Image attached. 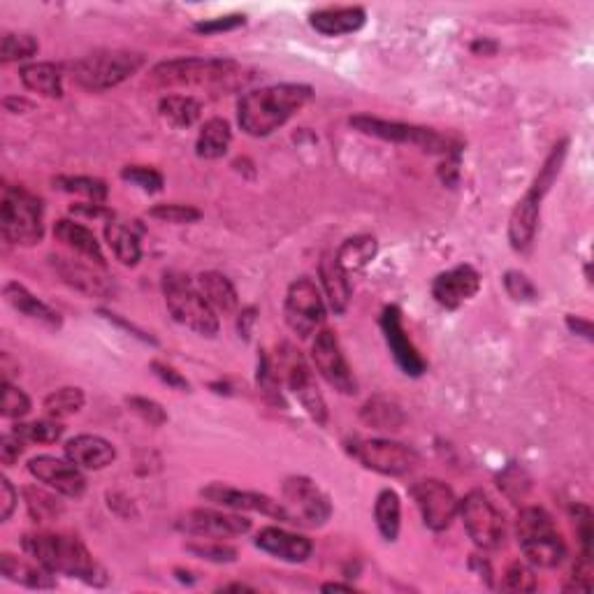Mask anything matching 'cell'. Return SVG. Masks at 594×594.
Instances as JSON below:
<instances>
[{
    "instance_id": "1",
    "label": "cell",
    "mask_w": 594,
    "mask_h": 594,
    "mask_svg": "<svg viewBox=\"0 0 594 594\" xmlns=\"http://www.w3.org/2000/svg\"><path fill=\"white\" fill-rule=\"evenodd\" d=\"M314 96L307 84H272L249 91L237 103L239 128L251 137H267L293 119Z\"/></svg>"
},
{
    "instance_id": "2",
    "label": "cell",
    "mask_w": 594,
    "mask_h": 594,
    "mask_svg": "<svg viewBox=\"0 0 594 594\" xmlns=\"http://www.w3.org/2000/svg\"><path fill=\"white\" fill-rule=\"evenodd\" d=\"M21 548H24L26 555L45 564L54 574L79 578V581H84L86 585H96V588L107 583L105 569L93 560L89 548L77 536L42 532L26 534L21 539Z\"/></svg>"
},
{
    "instance_id": "3",
    "label": "cell",
    "mask_w": 594,
    "mask_h": 594,
    "mask_svg": "<svg viewBox=\"0 0 594 594\" xmlns=\"http://www.w3.org/2000/svg\"><path fill=\"white\" fill-rule=\"evenodd\" d=\"M569 142L562 140L557 147L550 151V156L543 163L539 177L532 181V186L527 188V193L518 200V205L513 207L511 219H509V242L513 251L525 253L532 249L536 228H539V216H541V202L543 195L548 193V188L553 186V181L560 175V168L564 163V156H567Z\"/></svg>"
},
{
    "instance_id": "4",
    "label": "cell",
    "mask_w": 594,
    "mask_h": 594,
    "mask_svg": "<svg viewBox=\"0 0 594 594\" xmlns=\"http://www.w3.org/2000/svg\"><path fill=\"white\" fill-rule=\"evenodd\" d=\"M0 233L17 246H35L45 237V207L38 195L21 186H3L0 195Z\"/></svg>"
},
{
    "instance_id": "5",
    "label": "cell",
    "mask_w": 594,
    "mask_h": 594,
    "mask_svg": "<svg viewBox=\"0 0 594 594\" xmlns=\"http://www.w3.org/2000/svg\"><path fill=\"white\" fill-rule=\"evenodd\" d=\"M163 295L168 311L177 323L200 337L219 335V316L202 297L198 284L181 272L163 274Z\"/></svg>"
},
{
    "instance_id": "6",
    "label": "cell",
    "mask_w": 594,
    "mask_h": 594,
    "mask_svg": "<svg viewBox=\"0 0 594 594\" xmlns=\"http://www.w3.org/2000/svg\"><path fill=\"white\" fill-rule=\"evenodd\" d=\"M516 534L520 550L534 567L555 569L567 557V543H564L562 534L557 532L555 520L539 506H527V509L518 513Z\"/></svg>"
},
{
    "instance_id": "7",
    "label": "cell",
    "mask_w": 594,
    "mask_h": 594,
    "mask_svg": "<svg viewBox=\"0 0 594 594\" xmlns=\"http://www.w3.org/2000/svg\"><path fill=\"white\" fill-rule=\"evenodd\" d=\"M351 128H356L362 135L379 137V140L393 142V144H411V147H418L427 151V154H444V156H460L462 144L458 137L453 135H441L432 128L414 126V123H402V121H386L369 117V114H358V117H351Z\"/></svg>"
},
{
    "instance_id": "8",
    "label": "cell",
    "mask_w": 594,
    "mask_h": 594,
    "mask_svg": "<svg viewBox=\"0 0 594 594\" xmlns=\"http://www.w3.org/2000/svg\"><path fill=\"white\" fill-rule=\"evenodd\" d=\"M239 72V63L233 59H170L151 68L149 79L161 89H177V86H216L233 79Z\"/></svg>"
},
{
    "instance_id": "9",
    "label": "cell",
    "mask_w": 594,
    "mask_h": 594,
    "mask_svg": "<svg viewBox=\"0 0 594 594\" xmlns=\"http://www.w3.org/2000/svg\"><path fill=\"white\" fill-rule=\"evenodd\" d=\"M144 65V56L137 52H123V49H114V52H96L84 56L72 63V79L77 86H82L84 91L103 93L110 91L114 86H119L140 72Z\"/></svg>"
},
{
    "instance_id": "10",
    "label": "cell",
    "mask_w": 594,
    "mask_h": 594,
    "mask_svg": "<svg viewBox=\"0 0 594 594\" xmlns=\"http://www.w3.org/2000/svg\"><path fill=\"white\" fill-rule=\"evenodd\" d=\"M277 369L279 379L286 381V386L297 397V402L302 404V409L307 411L311 420H316L318 425L328 423V407L318 390L316 376L311 372L309 362L304 360L300 351H295L291 344H284L279 349V365Z\"/></svg>"
},
{
    "instance_id": "11",
    "label": "cell",
    "mask_w": 594,
    "mask_h": 594,
    "mask_svg": "<svg viewBox=\"0 0 594 594\" xmlns=\"http://www.w3.org/2000/svg\"><path fill=\"white\" fill-rule=\"evenodd\" d=\"M462 525L478 548L497 550L506 539V523L502 511L483 490H472L458 502Z\"/></svg>"
},
{
    "instance_id": "12",
    "label": "cell",
    "mask_w": 594,
    "mask_h": 594,
    "mask_svg": "<svg viewBox=\"0 0 594 594\" xmlns=\"http://www.w3.org/2000/svg\"><path fill=\"white\" fill-rule=\"evenodd\" d=\"M281 497L293 525L323 527L332 516L330 497L307 476H291L281 485Z\"/></svg>"
},
{
    "instance_id": "13",
    "label": "cell",
    "mask_w": 594,
    "mask_h": 594,
    "mask_svg": "<svg viewBox=\"0 0 594 594\" xmlns=\"http://www.w3.org/2000/svg\"><path fill=\"white\" fill-rule=\"evenodd\" d=\"M351 455L362 467L383 476H404L418 465L416 448L390 439H362L351 444Z\"/></svg>"
},
{
    "instance_id": "14",
    "label": "cell",
    "mask_w": 594,
    "mask_h": 594,
    "mask_svg": "<svg viewBox=\"0 0 594 594\" xmlns=\"http://www.w3.org/2000/svg\"><path fill=\"white\" fill-rule=\"evenodd\" d=\"M284 316L288 328L297 337L307 339L321 328L325 321V302L318 286L309 277L295 279L286 293Z\"/></svg>"
},
{
    "instance_id": "15",
    "label": "cell",
    "mask_w": 594,
    "mask_h": 594,
    "mask_svg": "<svg viewBox=\"0 0 594 594\" xmlns=\"http://www.w3.org/2000/svg\"><path fill=\"white\" fill-rule=\"evenodd\" d=\"M411 497L418 506L420 516H423L425 527L432 532H444L453 525L458 516V497L439 478H423L411 485Z\"/></svg>"
},
{
    "instance_id": "16",
    "label": "cell",
    "mask_w": 594,
    "mask_h": 594,
    "mask_svg": "<svg viewBox=\"0 0 594 594\" xmlns=\"http://www.w3.org/2000/svg\"><path fill=\"white\" fill-rule=\"evenodd\" d=\"M311 360L318 369V374L330 383L337 393L342 395H356L358 381L353 376L349 362L344 358L339 339L332 330H318V335L311 344Z\"/></svg>"
},
{
    "instance_id": "17",
    "label": "cell",
    "mask_w": 594,
    "mask_h": 594,
    "mask_svg": "<svg viewBox=\"0 0 594 594\" xmlns=\"http://www.w3.org/2000/svg\"><path fill=\"white\" fill-rule=\"evenodd\" d=\"M200 497L214 506H223V509L263 513V516L279 520V523H291V516H288L286 506L277 502V499L260 495V492L239 490V488H233V485H223V483H212L200 490Z\"/></svg>"
},
{
    "instance_id": "18",
    "label": "cell",
    "mask_w": 594,
    "mask_h": 594,
    "mask_svg": "<svg viewBox=\"0 0 594 594\" xmlns=\"http://www.w3.org/2000/svg\"><path fill=\"white\" fill-rule=\"evenodd\" d=\"M179 530L198 536V539H233L251 530V520L239 513H226L216 509H193L179 520Z\"/></svg>"
},
{
    "instance_id": "19",
    "label": "cell",
    "mask_w": 594,
    "mask_h": 594,
    "mask_svg": "<svg viewBox=\"0 0 594 594\" xmlns=\"http://www.w3.org/2000/svg\"><path fill=\"white\" fill-rule=\"evenodd\" d=\"M381 330H383V337H386L390 353H393V360L397 362V367H400L407 376H423L427 369V362L418 353L414 342L409 339L407 330H404L400 307L390 304V307L383 309Z\"/></svg>"
},
{
    "instance_id": "20",
    "label": "cell",
    "mask_w": 594,
    "mask_h": 594,
    "mask_svg": "<svg viewBox=\"0 0 594 594\" xmlns=\"http://www.w3.org/2000/svg\"><path fill=\"white\" fill-rule=\"evenodd\" d=\"M28 472L63 497L79 499L86 492V478L70 460L54 458V455H38V458L28 460Z\"/></svg>"
},
{
    "instance_id": "21",
    "label": "cell",
    "mask_w": 594,
    "mask_h": 594,
    "mask_svg": "<svg viewBox=\"0 0 594 594\" xmlns=\"http://www.w3.org/2000/svg\"><path fill=\"white\" fill-rule=\"evenodd\" d=\"M481 288V274L472 265H458L453 270L441 272L432 281V297L444 309H458L472 300Z\"/></svg>"
},
{
    "instance_id": "22",
    "label": "cell",
    "mask_w": 594,
    "mask_h": 594,
    "mask_svg": "<svg viewBox=\"0 0 594 594\" xmlns=\"http://www.w3.org/2000/svg\"><path fill=\"white\" fill-rule=\"evenodd\" d=\"M49 265L59 274L63 284H68L86 297H107L112 293V284L107 281L105 274L93 270V265H86L82 260L54 253V256H49Z\"/></svg>"
},
{
    "instance_id": "23",
    "label": "cell",
    "mask_w": 594,
    "mask_h": 594,
    "mask_svg": "<svg viewBox=\"0 0 594 594\" xmlns=\"http://www.w3.org/2000/svg\"><path fill=\"white\" fill-rule=\"evenodd\" d=\"M256 546L263 553L291 564L307 562L311 557V550H314V543L307 536L286 532L281 527H265V530H260L256 536Z\"/></svg>"
},
{
    "instance_id": "24",
    "label": "cell",
    "mask_w": 594,
    "mask_h": 594,
    "mask_svg": "<svg viewBox=\"0 0 594 594\" xmlns=\"http://www.w3.org/2000/svg\"><path fill=\"white\" fill-rule=\"evenodd\" d=\"M0 574H3L7 581L24 585V588L31 590H52L56 588L54 571H49L45 564L28 557H17L12 553L0 555Z\"/></svg>"
},
{
    "instance_id": "25",
    "label": "cell",
    "mask_w": 594,
    "mask_h": 594,
    "mask_svg": "<svg viewBox=\"0 0 594 594\" xmlns=\"http://www.w3.org/2000/svg\"><path fill=\"white\" fill-rule=\"evenodd\" d=\"M65 455L70 462H75L79 469H98L110 467L117 458V448L110 441L98 437V434H79L65 444Z\"/></svg>"
},
{
    "instance_id": "26",
    "label": "cell",
    "mask_w": 594,
    "mask_h": 594,
    "mask_svg": "<svg viewBox=\"0 0 594 594\" xmlns=\"http://www.w3.org/2000/svg\"><path fill=\"white\" fill-rule=\"evenodd\" d=\"M367 21V12L362 7H328V10H318L309 17V24L316 33L325 38H339V35H349L360 31Z\"/></svg>"
},
{
    "instance_id": "27",
    "label": "cell",
    "mask_w": 594,
    "mask_h": 594,
    "mask_svg": "<svg viewBox=\"0 0 594 594\" xmlns=\"http://www.w3.org/2000/svg\"><path fill=\"white\" fill-rule=\"evenodd\" d=\"M3 295H5V302L10 304L14 311L24 314L26 318H33V321H38V323L47 325V328H54V330L61 328V316L56 314L49 304L38 300V297L28 291L26 286L17 284V281H10V284H5Z\"/></svg>"
},
{
    "instance_id": "28",
    "label": "cell",
    "mask_w": 594,
    "mask_h": 594,
    "mask_svg": "<svg viewBox=\"0 0 594 594\" xmlns=\"http://www.w3.org/2000/svg\"><path fill=\"white\" fill-rule=\"evenodd\" d=\"M318 274H321V284H323L325 297H328L330 302V309L335 311V314H344L351 304L349 272L337 263L335 256L325 253L321 260V267H318Z\"/></svg>"
},
{
    "instance_id": "29",
    "label": "cell",
    "mask_w": 594,
    "mask_h": 594,
    "mask_svg": "<svg viewBox=\"0 0 594 594\" xmlns=\"http://www.w3.org/2000/svg\"><path fill=\"white\" fill-rule=\"evenodd\" d=\"M54 237L59 239V242H63L65 246H68V249L79 253V256L89 258L91 263H96L98 267H103V270H105L107 263H105L103 249H100V242L89 228L82 226V223L70 221V219L56 221Z\"/></svg>"
},
{
    "instance_id": "30",
    "label": "cell",
    "mask_w": 594,
    "mask_h": 594,
    "mask_svg": "<svg viewBox=\"0 0 594 594\" xmlns=\"http://www.w3.org/2000/svg\"><path fill=\"white\" fill-rule=\"evenodd\" d=\"M200 288V293L209 302V307L214 311H221V314H233L239 307V295L235 291L233 281H230L226 274L221 272H202L198 281H195Z\"/></svg>"
},
{
    "instance_id": "31",
    "label": "cell",
    "mask_w": 594,
    "mask_h": 594,
    "mask_svg": "<svg viewBox=\"0 0 594 594\" xmlns=\"http://www.w3.org/2000/svg\"><path fill=\"white\" fill-rule=\"evenodd\" d=\"M360 420L367 427H372V430L397 432L407 423V416H404L400 404L388 400V397H372V400H367L365 407L360 409Z\"/></svg>"
},
{
    "instance_id": "32",
    "label": "cell",
    "mask_w": 594,
    "mask_h": 594,
    "mask_svg": "<svg viewBox=\"0 0 594 594\" xmlns=\"http://www.w3.org/2000/svg\"><path fill=\"white\" fill-rule=\"evenodd\" d=\"M21 84L28 91L38 93L45 98H61L63 96V77L61 70L54 63H31L19 70Z\"/></svg>"
},
{
    "instance_id": "33",
    "label": "cell",
    "mask_w": 594,
    "mask_h": 594,
    "mask_svg": "<svg viewBox=\"0 0 594 594\" xmlns=\"http://www.w3.org/2000/svg\"><path fill=\"white\" fill-rule=\"evenodd\" d=\"M230 142H233V130L226 119H209L205 126L200 128L198 142H195V154L205 161H216L228 154Z\"/></svg>"
},
{
    "instance_id": "34",
    "label": "cell",
    "mask_w": 594,
    "mask_h": 594,
    "mask_svg": "<svg viewBox=\"0 0 594 594\" xmlns=\"http://www.w3.org/2000/svg\"><path fill=\"white\" fill-rule=\"evenodd\" d=\"M105 239L121 265L135 267L142 260L140 237H137L128 226H123L121 221H114V219L107 221Z\"/></svg>"
},
{
    "instance_id": "35",
    "label": "cell",
    "mask_w": 594,
    "mask_h": 594,
    "mask_svg": "<svg viewBox=\"0 0 594 594\" xmlns=\"http://www.w3.org/2000/svg\"><path fill=\"white\" fill-rule=\"evenodd\" d=\"M376 251H379V244H376V239L372 235H356V237H349L342 246H339L335 258L337 263L351 274V272L365 270V267L376 258Z\"/></svg>"
},
{
    "instance_id": "36",
    "label": "cell",
    "mask_w": 594,
    "mask_h": 594,
    "mask_svg": "<svg viewBox=\"0 0 594 594\" xmlns=\"http://www.w3.org/2000/svg\"><path fill=\"white\" fill-rule=\"evenodd\" d=\"M374 520L383 539L397 541V536H400V525H402V502L395 490L386 488L379 492V497H376V504H374Z\"/></svg>"
},
{
    "instance_id": "37",
    "label": "cell",
    "mask_w": 594,
    "mask_h": 594,
    "mask_svg": "<svg viewBox=\"0 0 594 594\" xmlns=\"http://www.w3.org/2000/svg\"><path fill=\"white\" fill-rule=\"evenodd\" d=\"M158 112L172 128H191L200 119L202 105L193 96H165L158 103Z\"/></svg>"
},
{
    "instance_id": "38",
    "label": "cell",
    "mask_w": 594,
    "mask_h": 594,
    "mask_svg": "<svg viewBox=\"0 0 594 594\" xmlns=\"http://www.w3.org/2000/svg\"><path fill=\"white\" fill-rule=\"evenodd\" d=\"M24 502H26L28 516H31L33 523L38 525L54 523V520H59L63 513V504L59 502V497L42 488H33V485H26L24 488Z\"/></svg>"
},
{
    "instance_id": "39",
    "label": "cell",
    "mask_w": 594,
    "mask_h": 594,
    "mask_svg": "<svg viewBox=\"0 0 594 594\" xmlns=\"http://www.w3.org/2000/svg\"><path fill=\"white\" fill-rule=\"evenodd\" d=\"M86 402L84 397V390L77 388V386H65V388H59L54 390V393H49L45 397V414L49 418H56V420H63V418H70L75 416L82 411Z\"/></svg>"
},
{
    "instance_id": "40",
    "label": "cell",
    "mask_w": 594,
    "mask_h": 594,
    "mask_svg": "<svg viewBox=\"0 0 594 594\" xmlns=\"http://www.w3.org/2000/svg\"><path fill=\"white\" fill-rule=\"evenodd\" d=\"M54 186L59 188L63 193H72V195H82V198L91 200V202H98V205H103L107 200V195H110V188L103 179H96V177H84V175H63V177H56L54 179Z\"/></svg>"
},
{
    "instance_id": "41",
    "label": "cell",
    "mask_w": 594,
    "mask_h": 594,
    "mask_svg": "<svg viewBox=\"0 0 594 594\" xmlns=\"http://www.w3.org/2000/svg\"><path fill=\"white\" fill-rule=\"evenodd\" d=\"M12 432H17L21 439L31 441V444H56L63 437L65 427L56 418L33 420V423H17L12 427Z\"/></svg>"
},
{
    "instance_id": "42",
    "label": "cell",
    "mask_w": 594,
    "mask_h": 594,
    "mask_svg": "<svg viewBox=\"0 0 594 594\" xmlns=\"http://www.w3.org/2000/svg\"><path fill=\"white\" fill-rule=\"evenodd\" d=\"M38 40L33 35L26 33H5L3 38V47H0V61L5 65L14 63V61H26L31 56L38 54Z\"/></svg>"
},
{
    "instance_id": "43",
    "label": "cell",
    "mask_w": 594,
    "mask_h": 594,
    "mask_svg": "<svg viewBox=\"0 0 594 594\" xmlns=\"http://www.w3.org/2000/svg\"><path fill=\"white\" fill-rule=\"evenodd\" d=\"M186 550L200 560L216 562V564H228L237 560V550L233 546H226L221 539H198L186 543Z\"/></svg>"
},
{
    "instance_id": "44",
    "label": "cell",
    "mask_w": 594,
    "mask_h": 594,
    "mask_svg": "<svg viewBox=\"0 0 594 594\" xmlns=\"http://www.w3.org/2000/svg\"><path fill=\"white\" fill-rule=\"evenodd\" d=\"M149 216L156 221L172 223V226H188V223H195L202 219L200 209L191 205H179V202H163V205H156L149 209Z\"/></svg>"
},
{
    "instance_id": "45",
    "label": "cell",
    "mask_w": 594,
    "mask_h": 594,
    "mask_svg": "<svg viewBox=\"0 0 594 594\" xmlns=\"http://www.w3.org/2000/svg\"><path fill=\"white\" fill-rule=\"evenodd\" d=\"M0 414L5 418L19 420L31 414V397L24 390L12 386L10 381H3V400H0Z\"/></svg>"
},
{
    "instance_id": "46",
    "label": "cell",
    "mask_w": 594,
    "mask_h": 594,
    "mask_svg": "<svg viewBox=\"0 0 594 594\" xmlns=\"http://www.w3.org/2000/svg\"><path fill=\"white\" fill-rule=\"evenodd\" d=\"M121 179L137 188H142L144 193H161L165 186V179L161 172L154 168H144V165H128V168H123Z\"/></svg>"
},
{
    "instance_id": "47",
    "label": "cell",
    "mask_w": 594,
    "mask_h": 594,
    "mask_svg": "<svg viewBox=\"0 0 594 594\" xmlns=\"http://www.w3.org/2000/svg\"><path fill=\"white\" fill-rule=\"evenodd\" d=\"M126 404L135 416H140L144 420V423L154 427H161L168 423V414H165V409L156 400H149V397H140V395H130L126 397Z\"/></svg>"
},
{
    "instance_id": "48",
    "label": "cell",
    "mask_w": 594,
    "mask_h": 594,
    "mask_svg": "<svg viewBox=\"0 0 594 594\" xmlns=\"http://www.w3.org/2000/svg\"><path fill=\"white\" fill-rule=\"evenodd\" d=\"M502 590L509 592H532L536 590V576L534 571L523 562H513L509 569H506Z\"/></svg>"
},
{
    "instance_id": "49",
    "label": "cell",
    "mask_w": 594,
    "mask_h": 594,
    "mask_svg": "<svg viewBox=\"0 0 594 594\" xmlns=\"http://www.w3.org/2000/svg\"><path fill=\"white\" fill-rule=\"evenodd\" d=\"M504 286H506V293H509L516 302H536V297H539V291H536L532 279L523 272H506Z\"/></svg>"
},
{
    "instance_id": "50",
    "label": "cell",
    "mask_w": 594,
    "mask_h": 594,
    "mask_svg": "<svg viewBox=\"0 0 594 594\" xmlns=\"http://www.w3.org/2000/svg\"><path fill=\"white\" fill-rule=\"evenodd\" d=\"M574 518H576V532L578 539H581V555L592 557V539H594V520L590 506L576 504L574 506Z\"/></svg>"
},
{
    "instance_id": "51",
    "label": "cell",
    "mask_w": 594,
    "mask_h": 594,
    "mask_svg": "<svg viewBox=\"0 0 594 594\" xmlns=\"http://www.w3.org/2000/svg\"><path fill=\"white\" fill-rule=\"evenodd\" d=\"M244 21H246L244 14H228V17H216V19L198 21V24L193 26V31L200 33V35L228 33V31H235V28H239V26H244Z\"/></svg>"
},
{
    "instance_id": "52",
    "label": "cell",
    "mask_w": 594,
    "mask_h": 594,
    "mask_svg": "<svg viewBox=\"0 0 594 594\" xmlns=\"http://www.w3.org/2000/svg\"><path fill=\"white\" fill-rule=\"evenodd\" d=\"M151 372H154L158 379L165 383V386L181 390V393H188V390H191V383L186 381V376L177 372V369L172 365H165V362H161V360L151 362Z\"/></svg>"
},
{
    "instance_id": "53",
    "label": "cell",
    "mask_w": 594,
    "mask_h": 594,
    "mask_svg": "<svg viewBox=\"0 0 594 594\" xmlns=\"http://www.w3.org/2000/svg\"><path fill=\"white\" fill-rule=\"evenodd\" d=\"M24 448L26 441L21 439L17 432H5L3 437H0V462H3L5 467H12L14 462L21 458Z\"/></svg>"
},
{
    "instance_id": "54",
    "label": "cell",
    "mask_w": 594,
    "mask_h": 594,
    "mask_svg": "<svg viewBox=\"0 0 594 594\" xmlns=\"http://www.w3.org/2000/svg\"><path fill=\"white\" fill-rule=\"evenodd\" d=\"M17 490H14V485L7 481V478L3 476L0 478V520L3 523H7V520L12 518L14 509H17Z\"/></svg>"
},
{
    "instance_id": "55",
    "label": "cell",
    "mask_w": 594,
    "mask_h": 594,
    "mask_svg": "<svg viewBox=\"0 0 594 594\" xmlns=\"http://www.w3.org/2000/svg\"><path fill=\"white\" fill-rule=\"evenodd\" d=\"M567 325L571 332H576V335H581L588 339V342H592V323L585 321V318H578V316H567Z\"/></svg>"
},
{
    "instance_id": "56",
    "label": "cell",
    "mask_w": 594,
    "mask_h": 594,
    "mask_svg": "<svg viewBox=\"0 0 594 594\" xmlns=\"http://www.w3.org/2000/svg\"><path fill=\"white\" fill-rule=\"evenodd\" d=\"M72 214H84V216H93V219H98V216L107 214V209L103 205H98V202H89V205L72 207Z\"/></svg>"
},
{
    "instance_id": "57",
    "label": "cell",
    "mask_w": 594,
    "mask_h": 594,
    "mask_svg": "<svg viewBox=\"0 0 594 594\" xmlns=\"http://www.w3.org/2000/svg\"><path fill=\"white\" fill-rule=\"evenodd\" d=\"M253 321H256V309L253 307L244 309L242 314H239V332H242L244 337H249V328L253 325Z\"/></svg>"
},
{
    "instance_id": "58",
    "label": "cell",
    "mask_w": 594,
    "mask_h": 594,
    "mask_svg": "<svg viewBox=\"0 0 594 594\" xmlns=\"http://www.w3.org/2000/svg\"><path fill=\"white\" fill-rule=\"evenodd\" d=\"M323 592H356L353 585H344V583H325L321 585Z\"/></svg>"
},
{
    "instance_id": "59",
    "label": "cell",
    "mask_w": 594,
    "mask_h": 594,
    "mask_svg": "<svg viewBox=\"0 0 594 594\" xmlns=\"http://www.w3.org/2000/svg\"><path fill=\"white\" fill-rule=\"evenodd\" d=\"M472 49H474V52H483V54H495L497 45H495V42H490V45H488L485 40H476Z\"/></svg>"
},
{
    "instance_id": "60",
    "label": "cell",
    "mask_w": 594,
    "mask_h": 594,
    "mask_svg": "<svg viewBox=\"0 0 594 594\" xmlns=\"http://www.w3.org/2000/svg\"><path fill=\"white\" fill-rule=\"evenodd\" d=\"M221 592H253V588H249V585H242V583H233V585H223V588H219Z\"/></svg>"
}]
</instances>
